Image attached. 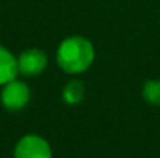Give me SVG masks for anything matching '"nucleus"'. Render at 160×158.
<instances>
[{"label": "nucleus", "mask_w": 160, "mask_h": 158, "mask_svg": "<svg viewBox=\"0 0 160 158\" xmlns=\"http://www.w3.org/2000/svg\"><path fill=\"white\" fill-rule=\"evenodd\" d=\"M95 60V48L92 42L82 36H70L64 39L56 50V62L59 68L68 74H81L90 68Z\"/></svg>", "instance_id": "nucleus-1"}, {"label": "nucleus", "mask_w": 160, "mask_h": 158, "mask_svg": "<svg viewBox=\"0 0 160 158\" xmlns=\"http://www.w3.org/2000/svg\"><path fill=\"white\" fill-rule=\"evenodd\" d=\"M30 98H31L30 87L23 81H19L17 78L9 81L8 84L2 85L0 101H2L5 108H8L11 112L22 110L30 103Z\"/></svg>", "instance_id": "nucleus-2"}, {"label": "nucleus", "mask_w": 160, "mask_h": 158, "mask_svg": "<svg viewBox=\"0 0 160 158\" xmlns=\"http://www.w3.org/2000/svg\"><path fill=\"white\" fill-rule=\"evenodd\" d=\"M14 158H53V154L45 138L30 133L17 141L14 147Z\"/></svg>", "instance_id": "nucleus-3"}, {"label": "nucleus", "mask_w": 160, "mask_h": 158, "mask_svg": "<svg viewBox=\"0 0 160 158\" xmlns=\"http://www.w3.org/2000/svg\"><path fill=\"white\" fill-rule=\"evenodd\" d=\"M48 65V56L41 48H28L17 57V70L22 76H39Z\"/></svg>", "instance_id": "nucleus-4"}, {"label": "nucleus", "mask_w": 160, "mask_h": 158, "mask_svg": "<svg viewBox=\"0 0 160 158\" xmlns=\"http://www.w3.org/2000/svg\"><path fill=\"white\" fill-rule=\"evenodd\" d=\"M17 74V57L8 48L0 45V85H5L9 81L16 79Z\"/></svg>", "instance_id": "nucleus-5"}, {"label": "nucleus", "mask_w": 160, "mask_h": 158, "mask_svg": "<svg viewBox=\"0 0 160 158\" xmlns=\"http://www.w3.org/2000/svg\"><path fill=\"white\" fill-rule=\"evenodd\" d=\"M84 93H86L84 84L81 81H72V82H68L64 87V90H62V99L67 104H78V103L82 101Z\"/></svg>", "instance_id": "nucleus-6"}, {"label": "nucleus", "mask_w": 160, "mask_h": 158, "mask_svg": "<svg viewBox=\"0 0 160 158\" xmlns=\"http://www.w3.org/2000/svg\"><path fill=\"white\" fill-rule=\"evenodd\" d=\"M143 98L149 104L160 105V81L159 79H151L145 82L143 85Z\"/></svg>", "instance_id": "nucleus-7"}]
</instances>
